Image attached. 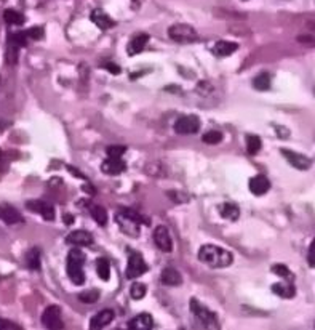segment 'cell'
<instances>
[{
  "label": "cell",
  "instance_id": "1",
  "mask_svg": "<svg viewBox=\"0 0 315 330\" xmlns=\"http://www.w3.org/2000/svg\"><path fill=\"white\" fill-rule=\"evenodd\" d=\"M199 260L210 268H227L232 265L233 256L226 248L218 245H203L199 252Z\"/></svg>",
  "mask_w": 315,
  "mask_h": 330
},
{
  "label": "cell",
  "instance_id": "2",
  "mask_svg": "<svg viewBox=\"0 0 315 330\" xmlns=\"http://www.w3.org/2000/svg\"><path fill=\"white\" fill-rule=\"evenodd\" d=\"M117 225L122 229V233L128 237H138L139 236V226L141 225H149L147 219H144L138 212L131 208H122L115 215Z\"/></svg>",
  "mask_w": 315,
  "mask_h": 330
},
{
  "label": "cell",
  "instance_id": "3",
  "mask_svg": "<svg viewBox=\"0 0 315 330\" xmlns=\"http://www.w3.org/2000/svg\"><path fill=\"white\" fill-rule=\"evenodd\" d=\"M84 263H85V253L80 248H72L67 255V276L75 285H82L85 282V273H84Z\"/></svg>",
  "mask_w": 315,
  "mask_h": 330
},
{
  "label": "cell",
  "instance_id": "4",
  "mask_svg": "<svg viewBox=\"0 0 315 330\" xmlns=\"http://www.w3.org/2000/svg\"><path fill=\"white\" fill-rule=\"evenodd\" d=\"M190 313L197 319V322L203 327V328H218V319L216 314L210 311L207 306H203L200 302H197L195 298L190 300Z\"/></svg>",
  "mask_w": 315,
  "mask_h": 330
},
{
  "label": "cell",
  "instance_id": "5",
  "mask_svg": "<svg viewBox=\"0 0 315 330\" xmlns=\"http://www.w3.org/2000/svg\"><path fill=\"white\" fill-rule=\"evenodd\" d=\"M171 41L178 44H192L197 41V31L189 24H175L168 29Z\"/></svg>",
  "mask_w": 315,
  "mask_h": 330
},
{
  "label": "cell",
  "instance_id": "6",
  "mask_svg": "<svg viewBox=\"0 0 315 330\" xmlns=\"http://www.w3.org/2000/svg\"><path fill=\"white\" fill-rule=\"evenodd\" d=\"M147 271V265L144 262L143 255L135 250H128V265H127V277L136 279L141 277Z\"/></svg>",
  "mask_w": 315,
  "mask_h": 330
},
{
  "label": "cell",
  "instance_id": "7",
  "mask_svg": "<svg viewBox=\"0 0 315 330\" xmlns=\"http://www.w3.org/2000/svg\"><path fill=\"white\" fill-rule=\"evenodd\" d=\"M200 128V119L197 116H182L175 122V132L179 135H194Z\"/></svg>",
  "mask_w": 315,
  "mask_h": 330
},
{
  "label": "cell",
  "instance_id": "8",
  "mask_svg": "<svg viewBox=\"0 0 315 330\" xmlns=\"http://www.w3.org/2000/svg\"><path fill=\"white\" fill-rule=\"evenodd\" d=\"M42 324L44 327L47 328H63L64 324H63V317H61V309L58 306H48L44 314H42Z\"/></svg>",
  "mask_w": 315,
  "mask_h": 330
},
{
  "label": "cell",
  "instance_id": "9",
  "mask_svg": "<svg viewBox=\"0 0 315 330\" xmlns=\"http://www.w3.org/2000/svg\"><path fill=\"white\" fill-rule=\"evenodd\" d=\"M26 207L30 210V212L38 213L47 222H53L55 219V208L52 204H48L45 201H27Z\"/></svg>",
  "mask_w": 315,
  "mask_h": 330
},
{
  "label": "cell",
  "instance_id": "10",
  "mask_svg": "<svg viewBox=\"0 0 315 330\" xmlns=\"http://www.w3.org/2000/svg\"><path fill=\"white\" fill-rule=\"evenodd\" d=\"M154 242L162 250V252L170 253L173 250V241L167 226H157L154 229Z\"/></svg>",
  "mask_w": 315,
  "mask_h": 330
},
{
  "label": "cell",
  "instance_id": "11",
  "mask_svg": "<svg viewBox=\"0 0 315 330\" xmlns=\"http://www.w3.org/2000/svg\"><path fill=\"white\" fill-rule=\"evenodd\" d=\"M280 153L283 154V157H285L294 168H298V170H309L310 165H312V161L309 157L302 156L299 153H294V151H291V149L283 148V149H280Z\"/></svg>",
  "mask_w": 315,
  "mask_h": 330
},
{
  "label": "cell",
  "instance_id": "12",
  "mask_svg": "<svg viewBox=\"0 0 315 330\" xmlns=\"http://www.w3.org/2000/svg\"><path fill=\"white\" fill-rule=\"evenodd\" d=\"M114 311L112 309H101L98 314H95L91 317L90 321V328L91 330H99V328H104L107 327L110 322L114 321Z\"/></svg>",
  "mask_w": 315,
  "mask_h": 330
},
{
  "label": "cell",
  "instance_id": "13",
  "mask_svg": "<svg viewBox=\"0 0 315 330\" xmlns=\"http://www.w3.org/2000/svg\"><path fill=\"white\" fill-rule=\"evenodd\" d=\"M101 170L106 175H120L127 170V164L122 161V157H109L101 164Z\"/></svg>",
  "mask_w": 315,
  "mask_h": 330
},
{
  "label": "cell",
  "instance_id": "14",
  "mask_svg": "<svg viewBox=\"0 0 315 330\" xmlns=\"http://www.w3.org/2000/svg\"><path fill=\"white\" fill-rule=\"evenodd\" d=\"M0 219L5 222L7 225H16V223H23L24 218L23 215L18 212V210L8 204L0 205Z\"/></svg>",
  "mask_w": 315,
  "mask_h": 330
},
{
  "label": "cell",
  "instance_id": "15",
  "mask_svg": "<svg viewBox=\"0 0 315 330\" xmlns=\"http://www.w3.org/2000/svg\"><path fill=\"white\" fill-rule=\"evenodd\" d=\"M90 19L91 21H93L101 31H107V29H110L112 26H115V21L112 18H110L107 13H104L103 10H93V12H91V15H90Z\"/></svg>",
  "mask_w": 315,
  "mask_h": 330
},
{
  "label": "cell",
  "instance_id": "16",
  "mask_svg": "<svg viewBox=\"0 0 315 330\" xmlns=\"http://www.w3.org/2000/svg\"><path fill=\"white\" fill-rule=\"evenodd\" d=\"M250 191L255 196H264L270 189V181L264 175H256L250 179Z\"/></svg>",
  "mask_w": 315,
  "mask_h": 330
},
{
  "label": "cell",
  "instance_id": "17",
  "mask_svg": "<svg viewBox=\"0 0 315 330\" xmlns=\"http://www.w3.org/2000/svg\"><path fill=\"white\" fill-rule=\"evenodd\" d=\"M147 42H149V34L141 32V34L135 35V37L128 42V45H127V53H128L130 56H135V55L141 53V52H143V50L146 48Z\"/></svg>",
  "mask_w": 315,
  "mask_h": 330
},
{
  "label": "cell",
  "instance_id": "18",
  "mask_svg": "<svg viewBox=\"0 0 315 330\" xmlns=\"http://www.w3.org/2000/svg\"><path fill=\"white\" fill-rule=\"evenodd\" d=\"M66 241L72 245H78V247H87L93 244V236H91L88 231H84V229H77V231H72Z\"/></svg>",
  "mask_w": 315,
  "mask_h": 330
},
{
  "label": "cell",
  "instance_id": "19",
  "mask_svg": "<svg viewBox=\"0 0 315 330\" xmlns=\"http://www.w3.org/2000/svg\"><path fill=\"white\" fill-rule=\"evenodd\" d=\"M152 327H154V319L147 313L138 314L128 322V328L131 330H150Z\"/></svg>",
  "mask_w": 315,
  "mask_h": 330
},
{
  "label": "cell",
  "instance_id": "20",
  "mask_svg": "<svg viewBox=\"0 0 315 330\" xmlns=\"http://www.w3.org/2000/svg\"><path fill=\"white\" fill-rule=\"evenodd\" d=\"M239 50V45L235 42H229V41H219L215 44V47H213V53H215L216 56L222 58V56H229L232 55L233 52H237Z\"/></svg>",
  "mask_w": 315,
  "mask_h": 330
},
{
  "label": "cell",
  "instance_id": "21",
  "mask_svg": "<svg viewBox=\"0 0 315 330\" xmlns=\"http://www.w3.org/2000/svg\"><path fill=\"white\" fill-rule=\"evenodd\" d=\"M160 279H162V282H164L165 285H170V287L181 285V282H182L181 274L176 271L175 268H165L164 271H162Z\"/></svg>",
  "mask_w": 315,
  "mask_h": 330
},
{
  "label": "cell",
  "instance_id": "22",
  "mask_svg": "<svg viewBox=\"0 0 315 330\" xmlns=\"http://www.w3.org/2000/svg\"><path fill=\"white\" fill-rule=\"evenodd\" d=\"M19 47L18 44H15L12 39H8L7 42V52H5V61L10 66H15L18 63V56H19Z\"/></svg>",
  "mask_w": 315,
  "mask_h": 330
},
{
  "label": "cell",
  "instance_id": "23",
  "mask_svg": "<svg viewBox=\"0 0 315 330\" xmlns=\"http://www.w3.org/2000/svg\"><path fill=\"white\" fill-rule=\"evenodd\" d=\"M4 19H5V23L10 24V26H21L26 21V18H24L23 13H19V12L12 10V8H8L4 12Z\"/></svg>",
  "mask_w": 315,
  "mask_h": 330
},
{
  "label": "cell",
  "instance_id": "24",
  "mask_svg": "<svg viewBox=\"0 0 315 330\" xmlns=\"http://www.w3.org/2000/svg\"><path fill=\"white\" fill-rule=\"evenodd\" d=\"M272 292L277 294L279 297L282 298H293L294 294H296V290H294V285L291 284H273L272 285Z\"/></svg>",
  "mask_w": 315,
  "mask_h": 330
},
{
  "label": "cell",
  "instance_id": "25",
  "mask_svg": "<svg viewBox=\"0 0 315 330\" xmlns=\"http://www.w3.org/2000/svg\"><path fill=\"white\" fill-rule=\"evenodd\" d=\"M90 213L95 218V222L99 226H106L107 225V212L104 207L101 205H90Z\"/></svg>",
  "mask_w": 315,
  "mask_h": 330
},
{
  "label": "cell",
  "instance_id": "26",
  "mask_svg": "<svg viewBox=\"0 0 315 330\" xmlns=\"http://www.w3.org/2000/svg\"><path fill=\"white\" fill-rule=\"evenodd\" d=\"M221 216L222 218H226V219H230V222H235V219H239L240 216V210L235 204H224V205H221Z\"/></svg>",
  "mask_w": 315,
  "mask_h": 330
},
{
  "label": "cell",
  "instance_id": "27",
  "mask_svg": "<svg viewBox=\"0 0 315 330\" xmlns=\"http://www.w3.org/2000/svg\"><path fill=\"white\" fill-rule=\"evenodd\" d=\"M253 87L259 92H266L270 88V76L267 72H261L255 79H253Z\"/></svg>",
  "mask_w": 315,
  "mask_h": 330
},
{
  "label": "cell",
  "instance_id": "28",
  "mask_svg": "<svg viewBox=\"0 0 315 330\" xmlns=\"http://www.w3.org/2000/svg\"><path fill=\"white\" fill-rule=\"evenodd\" d=\"M96 271H98V276L103 279V281H109V277H110V263H109L107 258H98Z\"/></svg>",
  "mask_w": 315,
  "mask_h": 330
},
{
  "label": "cell",
  "instance_id": "29",
  "mask_svg": "<svg viewBox=\"0 0 315 330\" xmlns=\"http://www.w3.org/2000/svg\"><path fill=\"white\" fill-rule=\"evenodd\" d=\"M26 265L29 269H38L40 268V250L37 247L30 248L26 255Z\"/></svg>",
  "mask_w": 315,
  "mask_h": 330
},
{
  "label": "cell",
  "instance_id": "30",
  "mask_svg": "<svg viewBox=\"0 0 315 330\" xmlns=\"http://www.w3.org/2000/svg\"><path fill=\"white\" fill-rule=\"evenodd\" d=\"M261 146H262V141H261L259 136H256V135H248L247 136V151H248V154H251V156L258 154Z\"/></svg>",
  "mask_w": 315,
  "mask_h": 330
},
{
  "label": "cell",
  "instance_id": "31",
  "mask_svg": "<svg viewBox=\"0 0 315 330\" xmlns=\"http://www.w3.org/2000/svg\"><path fill=\"white\" fill-rule=\"evenodd\" d=\"M147 294V287L141 282H133V285L130 287V295L133 300H143Z\"/></svg>",
  "mask_w": 315,
  "mask_h": 330
},
{
  "label": "cell",
  "instance_id": "32",
  "mask_svg": "<svg viewBox=\"0 0 315 330\" xmlns=\"http://www.w3.org/2000/svg\"><path fill=\"white\" fill-rule=\"evenodd\" d=\"M78 300L82 303H96L99 300V290H95V288L85 290V292L78 295Z\"/></svg>",
  "mask_w": 315,
  "mask_h": 330
},
{
  "label": "cell",
  "instance_id": "33",
  "mask_svg": "<svg viewBox=\"0 0 315 330\" xmlns=\"http://www.w3.org/2000/svg\"><path fill=\"white\" fill-rule=\"evenodd\" d=\"M202 139H203V143H207V144H218L222 141V133L216 132V130H211V132H207L203 135Z\"/></svg>",
  "mask_w": 315,
  "mask_h": 330
},
{
  "label": "cell",
  "instance_id": "34",
  "mask_svg": "<svg viewBox=\"0 0 315 330\" xmlns=\"http://www.w3.org/2000/svg\"><path fill=\"white\" fill-rule=\"evenodd\" d=\"M127 153V148L125 146H120V144H112L107 148V154L109 157H122Z\"/></svg>",
  "mask_w": 315,
  "mask_h": 330
},
{
  "label": "cell",
  "instance_id": "35",
  "mask_svg": "<svg viewBox=\"0 0 315 330\" xmlns=\"http://www.w3.org/2000/svg\"><path fill=\"white\" fill-rule=\"evenodd\" d=\"M272 273L273 274H277L280 277H291V271H290V268H287L285 265H273L272 266Z\"/></svg>",
  "mask_w": 315,
  "mask_h": 330
},
{
  "label": "cell",
  "instance_id": "36",
  "mask_svg": "<svg viewBox=\"0 0 315 330\" xmlns=\"http://www.w3.org/2000/svg\"><path fill=\"white\" fill-rule=\"evenodd\" d=\"M26 34H27L29 39L38 41V39L44 37V29H42V27H32V29H29V31H26Z\"/></svg>",
  "mask_w": 315,
  "mask_h": 330
},
{
  "label": "cell",
  "instance_id": "37",
  "mask_svg": "<svg viewBox=\"0 0 315 330\" xmlns=\"http://www.w3.org/2000/svg\"><path fill=\"white\" fill-rule=\"evenodd\" d=\"M19 328H21V327L16 325L15 322L7 321V319L0 317V330H19Z\"/></svg>",
  "mask_w": 315,
  "mask_h": 330
},
{
  "label": "cell",
  "instance_id": "38",
  "mask_svg": "<svg viewBox=\"0 0 315 330\" xmlns=\"http://www.w3.org/2000/svg\"><path fill=\"white\" fill-rule=\"evenodd\" d=\"M307 263L310 268H315V239L312 241L310 247H309V253H307Z\"/></svg>",
  "mask_w": 315,
  "mask_h": 330
},
{
  "label": "cell",
  "instance_id": "39",
  "mask_svg": "<svg viewBox=\"0 0 315 330\" xmlns=\"http://www.w3.org/2000/svg\"><path fill=\"white\" fill-rule=\"evenodd\" d=\"M104 69H107L109 72H112V74H115V76L122 72V69H120L117 64H114V63H107V64L104 66Z\"/></svg>",
  "mask_w": 315,
  "mask_h": 330
},
{
  "label": "cell",
  "instance_id": "40",
  "mask_svg": "<svg viewBox=\"0 0 315 330\" xmlns=\"http://www.w3.org/2000/svg\"><path fill=\"white\" fill-rule=\"evenodd\" d=\"M5 168H7V161H5V154L4 151L0 149V172H5Z\"/></svg>",
  "mask_w": 315,
  "mask_h": 330
},
{
  "label": "cell",
  "instance_id": "41",
  "mask_svg": "<svg viewBox=\"0 0 315 330\" xmlns=\"http://www.w3.org/2000/svg\"><path fill=\"white\" fill-rule=\"evenodd\" d=\"M64 223L66 225H72L74 223V216L72 215H64Z\"/></svg>",
  "mask_w": 315,
  "mask_h": 330
}]
</instances>
